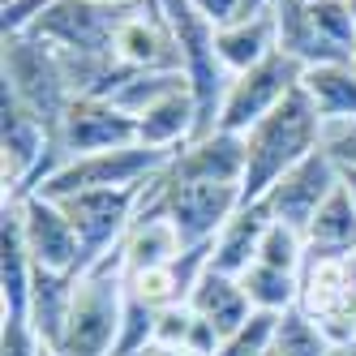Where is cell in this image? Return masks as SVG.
Returning a JSON list of instances; mask_svg holds the SVG:
<instances>
[{
	"mask_svg": "<svg viewBox=\"0 0 356 356\" xmlns=\"http://www.w3.org/2000/svg\"><path fill=\"white\" fill-rule=\"evenodd\" d=\"M322 146V116L314 112L309 95L300 86L279 104L270 116H262L245 134V181H241V207H253L270 193V185L284 172H292L300 159H309Z\"/></svg>",
	"mask_w": 356,
	"mask_h": 356,
	"instance_id": "cell-1",
	"label": "cell"
},
{
	"mask_svg": "<svg viewBox=\"0 0 356 356\" xmlns=\"http://www.w3.org/2000/svg\"><path fill=\"white\" fill-rule=\"evenodd\" d=\"M168 22H172V35H176V47H181V69L189 78V90H193V104H197V129H193V142L207 138L219 129V108H223V95L232 86V73L219 60V26L193 9V0H159Z\"/></svg>",
	"mask_w": 356,
	"mask_h": 356,
	"instance_id": "cell-2",
	"label": "cell"
},
{
	"mask_svg": "<svg viewBox=\"0 0 356 356\" xmlns=\"http://www.w3.org/2000/svg\"><path fill=\"white\" fill-rule=\"evenodd\" d=\"M241 211V185H211V181H172L168 168L155 172L142 189L138 215H163L181 232V245H211L223 223Z\"/></svg>",
	"mask_w": 356,
	"mask_h": 356,
	"instance_id": "cell-3",
	"label": "cell"
},
{
	"mask_svg": "<svg viewBox=\"0 0 356 356\" xmlns=\"http://www.w3.org/2000/svg\"><path fill=\"white\" fill-rule=\"evenodd\" d=\"M0 86L13 90L22 104H26L43 124L52 142L60 138V124L73 108V86H69V73L65 60L52 43H43L35 35H17L5 39V56H0Z\"/></svg>",
	"mask_w": 356,
	"mask_h": 356,
	"instance_id": "cell-4",
	"label": "cell"
},
{
	"mask_svg": "<svg viewBox=\"0 0 356 356\" xmlns=\"http://www.w3.org/2000/svg\"><path fill=\"white\" fill-rule=\"evenodd\" d=\"M124 314V258L112 249L104 262H95L78 279V296H73L69 326L56 343L60 356H108L120 330Z\"/></svg>",
	"mask_w": 356,
	"mask_h": 356,
	"instance_id": "cell-5",
	"label": "cell"
},
{
	"mask_svg": "<svg viewBox=\"0 0 356 356\" xmlns=\"http://www.w3.org/2000/svg\"><path fill=\"white\" fill-rule=\"evenodd\" d=\"M142 9V0H56L39 22H35V39L60 47V52H78V56H116V35L120 26Z\"/></svg>",
	"mask_w": 356,
	"mask_h": 356,
	"instance_id": "cell-6",
	"label": "cell"
},
{
	"mask_svg": "<svg viewBox=\"0 0 356 356\" xmlns=\"http://www.w3.org/2000/svg\"><path fill=\"white\" fill-rule=\"evenodd\" d=\"M172 163V150H155V146H116V150H95V155H78L60 163L52 176L43 181V197L65 202L73 193H86V189H129L150 181L155 172H163Z\"/></svg>",
	"mask_w": 356,
	"mask_h": 356,
	"instance_id": "cell-7",
	"label": "cell"
},
{
	"mask_svg": "<svg viewBox=\"0 0 356 356\" xmlns=\"http://www.w3.org/2000/svg\"><path fill=\"white\" fill-rule=\"evenodd\" d=\"M142 189L146 181L129 189H86V193H73L60 202L82 245V275L95 262H104L112 249H120V241L129 236V227L142 211Z\"/></svg>",
	"mask_w": 356,
	"mask_h": 356,
	"instance_id": "cell-8",
	"label": "cell"
},
{
	"mask_svg": "<svg viewBox=\"0 0 356 356\" xmlns=\"http://www.w3.org/2000/svg\"><path fill=\"white\" fill-rule=\"evenodd\" d=\"M300 78H305V65L292 60L288 52H270L253 69L236 73L232 86H227V95H223V108H219V129L249 134L262 116H270L300 86Z\"/></svg>",
	"mask_w": 356,
	"mask_h": 356,
	"instance_id": "cell-9",
	"label": "cell"
},
{
	"mask_svg": "<svg viewBox=\"0 0 356 356\" xmlns=\"http://www.w3.org/2000/svg\"><path fill=\"white\" fill-rule=\"evenodd\" d=\"M335 189H339V163L318 146L309 159H300L292 172H284L270 185V193L262 197V207L270 211L275 223H288V227H296V232L305 236L309 223H314V215L322 211V202Z\"/></svg>",
	"mask_w": 356,
	"mask_h": 356,
	"instance_id": "cell-10",
	"label": "cell"
},
{
	"mask_svg": "<svg viewBox=\"0 0 356 356\" xmlns=\"http://www.w3.org/2000/svg\"><path fill=\"white\" fill-rule=\"evenodd\" d=\"M138 142V116L116 108L112 99H73V108L60 124L56 150L60 159H78L95 155V150H116V146H134Z\"/></svg>",
	"mask_w": 356,
	"mask_h": 356,
	"instance_id": "cell-11",
	"label": "cell"
},
{
	"mask_svg": "<svg viewBox=\"0 0 356 356\" xmlns=\"http://www.w3.org/2000/svg\"><path fill=\"white\" fill-rule=\"evenodd\" d=\"M17 207H22V232H26V245L35 253V266L82 275V245L60 202L43 197V193H26V197H17Z\"/></svg>",
	"mask_w": 356,
	"mask_h": 356,
	"instance_id": "cell-12",
	"label": "cell"
},
{
	"mask_svg": "<svg viewBox=\"0 0 356 356\" xmlns=\"http://www.w3.org/2000/svg\"><path fill=\"white\" fill-rule=\"evenodd\" d=\"M116 56L138 69V73H185L181 69V47H176L172 22L159 0H142V9L120 26L116 35Z\"/></svg>",
	"mask_w": 356,
	"mask_h": 356,
	"instance_id": "cell-13",
	"label": "cell"
},
{
	"mask_svg": "<svg viewBox=\"0 0 356 356\" xmlns=\"http://www.w3.org/2000/svg\"><path fill=\"white\" fill-rule=\"evenodd\" d=\"M172 181H211V185H241L245 181V134L215 129L181 146L168 163Z\"/></svg>",
	"mask_w": 356,
	"mask_h": 356,
	"instance_id": "cell-14",
	"label": "cell"
},
{
	"mask_svg": "<svg viewBox=\"0 0 356 356\" xmlns=\"http://www.w3.org/2000/svg\"><path fill=\"white\" fill-rule=\"evenodd\" d=\"M31 292H35V253L22 232V207L17 197L0 202V300L5 314L31 318Z\"/></svg>",
	"mask_w": 356,
	"mask_h": 356,
	"instance_id": "cell-15",
	"label": "cell"
},
{
	"mask_svg": "<svg viewBox=\"0 0 356 356\" xmlns=\"http://www.w3.org/2000/svg\"><path fill=\"white\" fill-rule=\"evenodd\" d=\"M352 253H356V202L339 181V189L322 202V211L305 232V262H339Z\"/></svg>",
	"mask_w": 356,
	"mask_h": 356,
	"instance_id": "cell-16",
	"label": "cell"
},
{
	"mask_svg": "<svg viewBox=\"0 0 356 356\" xmlns=\"http://www.w3.org/2000/svg\"><path fill=\"white\" fill-rule=\"evenodd\" d=\"M270 227V211L262 202L253 207H241L232 219L223 223V232L215 236V249H211V270H223V275H245L253 262H258V249H262V236Z\"/></svg>",
	"mask_w": 356,
	"mask_h": 356,
	"instance_id": "cell-17",
	"label": "cell"
},
{
	"mask_svg": "<svg viewBox=\"0 0 356 356\" xmlns=\"http://www.w3.org/2000/svg\"><path fill=\"white\" fill-rule=\"evenodd\" d=\"M189 305H193V314L207 318L223 339L236 335V330L253 318V305H249V296H245V288H241V279H236V275H223V270H211V266H207V275L193 284Z\"/></svg>",
	"mask_w": 356,
	"mask_h": 356,
	"instance_id": "cell-18",
	"label": "cell"
},
{
	"mask_svg": "<svg viewBox=\"0 0 356 356\" xmlns=\"http://www.w3.org/2000/svg\"><path fill=\"white\" fill-rule=\"evenodd\" d=\"M78 270H47V266H35V292H31V322L43 335L47 348H56L65 326H69V314H73V296H78Z\"/></svg>",
	"mask_w": 356,
	"mask_h": 356,
	"instance_id": "cell-19",
	"label": "cell"
},
{
	"mask_svg": "<svg viewBox=\"0 0 356 356\" xmlns=\"http://www.w3.org/2000/svg\"><path fill=\"white\" fill-rule=\"evenodd\" d=\"M300 90L309 95L314 112L326 124H343L356 120V60H335V65H314L305 69Z\"/></svg>",
	"mask_w": 356,
	"mask_h": 356,
	"instance_id": "cell-20",
	"label": "cell"
},
{
	"mask_svg": "<svg viewBox=\"0 0 356 356\" xmlns=\"http://www.w3.org/2000/svg\"><path fill=\"white\" fill-rule=\"evenodd\" d=\"M185 253L181 232L172 227V219L163 215H138L129 236L120 241V258H124V275L138 270H155V266H172Z\"/></svg>",
	"mask_w": 356,
	"mask_h": 356,
	"instance_id": "cell-21",
	"label": "cell"
},
{
	"mask_svg": "<svg viewBox=\"0 0 356 356\" xmlns=\"http://www.w3.org/2000/svg\"><path fill=\"white\" fill-rule=\"evenodd\" d=\"M193 129H197L193 90H176V95L159 99L155 108H146L138 116V142L155 146V150H172V155L193 142Z\"/></svg>",
	"mask_w": 356,
	"mask_h": 356,
	"instance_id": "cell-22",
	"label": "cell"
},
{
	"mask_svg": "<svg viewBox=\"0 0 356 356\" xmlns=\"http://www.w3.org/2000/svg\"><path fill=\"white\" fill-rule=\"evenodd\" d=\"M296 309H305L318 322L352 314L348 258H339V262H305V270H300V305Z\"/></svg>",
	"mask_w": 356,
	"mask_h": 356,
	"instance_id": "cell-23",
	"label": "cell"
},
{
	"mask_svg": "<svg viewBox=\"0 0 356 356\" xmlns=\"http://www.w3.org/2000/svg\"><path fill=\"white\" fill-rule=\"evenodd\" d=\"M219 43V60L227 65V73H245L258 60H266L270 52H279V31H275V13L249 17V22H227L215 35Z\"/></svg>",
	"mask_w": 356,
	"mask_h": 356,
	"instance_id": "cell-24",
	"label": "cell"
},
{
	"mask_svg": "<svg viewBox=\"0 0 356 356\" xmlns=\"http://www.w3.org/2000/svg\"><path fill=\"white\" fill-rule=\"evenodd\" d=\"M241 288L249 296L253 309H270V314H288L300 305V275L292 270H275L266 262H253L241 275Z\"/></svg>",
	"mask_w": 356,
	"mask_h": 356,
	"instance_id": "cell-25",
	"label": "cell"
},
{
	"mask_svg": "<svg viewBox=\"0 0 356 356\" xmlns=\"http://www.w3.org/2000/svg\"><path fill=\"white\" fill-rule=\"evenodd\" d=\"M330 343L326 330L318 318H309L305 309H288L279 318V330H275V352L279 356H330Z\"/></svg>",
	"mask_w": 356,
	"mask_h": 356,
	"instance_id": "cell-26",
	"label": "cell"
},
{
	"mask_svg": "<svg viewBox=\"0 0 356 356\" xmlns=\"http://www.w3.org/2000/svg\"><path fill=\"white\" fill-rule=\"evenodd\" d=\"M176 90H189V78H185V73H134V78L112 95V104L124 108L129 116H142L146 108H155L159 99H168V95H176Z\"/></svg>",
	"mask_w": 356,
	"mask_h": 356,
	"instance_id": "cell-27",
	"label": "cell"
},
{
	"mask_svg": "<svg viewBox=\"0 0 356 356\" xmlns=\"http://www.w3.org/2000/svg\"><path fill=\"white\" fill-rule=\"evenodd\" d=\"M155 322H159V309H150V305H142L138 296L124 292L120 330H116V343L108 356H146L155 348Z\"/></svg>",
	"mask_w": 356,
	"mask_h": 356,
	"instance_id": "cell-28",
	"label": "cell"
},
{
	"mask_svg": "<svg viewBox=\"0 0 356 356\" xmlns=\"http://www.w3.org/2000/svg\"><path fill=\"white\" fill-rule=\"evenodd\" d=\"M124 292L138 296L150 309H168V305H185V284L176 266H155V270H138V275H124Z\"/></svg>",
	"mask_w": 356,
	"mask_h": 356,
	"instance_id": "cell-29",
	"label": "cell"
},
{
	"mask_svg": "<svg viewBox=\"0 0 356 356\" xmlns=\"http://www.w3.org/2000/svg\"><path fill=\"white\" fill-rule=\"evenodd\" d=\"M279 318L284 314H270V309H253V318L236 330V335H227L219 343L215 356H266L275 348V330H279Z\"/></svg>",
	"mask_w": 356,
	"mask_h": 356,
	"instance_id": "cell-30",
	"label": "cell"
},
{
	"mask_svg": "<svg viewBox=\"0 0 356 356\" xmlns=\"http://www.w3.org/2000/svg\"><path fill=\"white\" fill-rule=\"evenodd\" d=\"M258 262H266V266H275V270L300 275V270H305V236L296 232V227L270 219L266 236H262V249H258Z\"/></svg>",
	"mask_w": 356,
	"mask_h": 356,
	"instance_id": "cell-31",
	"label": "cell"
},
{
	"mask_svg": "<svg viewBox=\"0 0 356 356\" xmlns=\"http://www.w3.org/2000/svg\"><path fill=\"white\" fill-rule=\"evenodd\" d=\"M43 348L47 343L31 318H17V314L0 318V356H43Z\"/></svg>",
	"mask_w": 356,
	"mask_h": 356,
	"instance_id": "cell-32",
	"label": "cell"
},
{
	"mask_svg": "<svg viewBox=\"0 0 356 356\" xmlns=\"http://www.w3.org/2000/svg\"><path fill=\"white\" fill-rule=\"evenodd\" d=\"M52 5H56V0H0V35H5V39L31 35L35 22Z\"/></svg>",
	"mask_w": 356,
	"mask_h": 356,
	"instance_id": "cell-33",
	"label": "cell"
},
{
	"mask_svg": "<svg viewBox=\"0 0 356 356\" xmlns=\"http://www.w3.org/2000/svg\"><path fill=\"white\" fill-rule=\"evenodd\" d=\"M193 330V305H168L159 309V322H155V348H185Z\"/></svg>",
	"mask_w": 356,
	"mask_h": 356,
	"instance_id": "cell-34",
	"label": "cell"
},
{
	"mask_svg": "<svg viewBox=\"0 0 356 356\" xmlns=\"http://www.w3.org/2000/svg\"><path fill=\"white\" fill-rule=\"evenodd\" d=\"M322 150L339 168H356V120L326 124V129H322Z\"/></svg>",
	"mask_w": 356,
	"mask_h": 356,
	"instance_id": "cell-35",
	"label": "cell"
},
{
	"mask_svg": "<svg viewBox=\"0 0 356 356\" xmlns=\"http://www.w3.org/2000/svg\"><path fill=\"white\" fill-rule=\"evenodd\" d=\"M236 5H241V0H193V9L207 13L215 26H227V22L236 17Z\"/></svg>",
	"mask_w": 356,
	"mask_h": 356,
	"instance_id": "cell-36",
	"label": "cell"
},
{
	"mask_svg": "<svg viewBox=\"0 0 356 356\" xmlns=\"http://www.w3.org/2000/svg\"><path fill=\"white\" fill-rule=\"evenodd\" d=\"M339 181H343V189H348L352 202H356V168H339Z\"/></svg>",
	"mask_w": 356,
	"mask_h": 356,
	"instance_id": "cell-37",
	"label": "cell"
},
{
	"mask_svg": "<svg viewBox=\"0 0 356 356\" xmlns=\"http://www.w3.org/2000/svg\"><path fill=\"white\" fill-rule=\"evenodd\" d=\"M146 356H193V352H185V348H150Z\"/></svg>",
	"mask_w": 356,
	"mask_h": 356,
	"instance_id": "cell-38",
	"label": "cell"
},
{
	"mask_svg": "<svg viewBox=\"0 0 356 356\" xmlns=\"http://www.w3.org/2000/svg\"><path fill=\"white\" fill-rule=\"evenodd\" d=\"M330 356H356V339H348V343H335V348H330Z\"/></svg>",
	"mask_w": 356,
	"mask_h": 356,
	"instance_id": "cell-39",
	"label": "cell"
},
{
	"mask_svg": "<svg viewBox=\"0 0 356 356\" xmlns=\"http://www.w3.org/2000/svg\"><path fill=\"white\" fill-rule=\"evenodd\" d=\"M43 356H60V352H56V348H43Z\"/></svg>",
	"mask_w": 356,
	"mask_h": 356,
	"instance_id": "cell-40",
	"label": "cell"
},
{
	"mask_svg": "<svg viewBox=\"0 0 356 356\" xmlns=\"http://www.w3.org/2000/svg\"><path fill=\"white\" fill-rule=\"evenodd\" d=\"M266 356H279V352H275V348H270V352H266Z\"/></svg>",
	"mask_w": 356,
	"mask_h": 356,
	"instance_id": "cell-41",
	"label": "cell"
},
{
	"mask_svg": "<svg viewBox=\"0 0 356 356\" xmlns=\"http://www.w3.org/2000/svg\"><path fill=\"white\" fill-rule=\"evenodd\" d=\"M112 5H120V0H112Z\"/></svg>",
	"mask_w": 356,
	"mask_h": 356,
	"instance_id": "cell-42",
	"label": "cell"
}]
</instances>
